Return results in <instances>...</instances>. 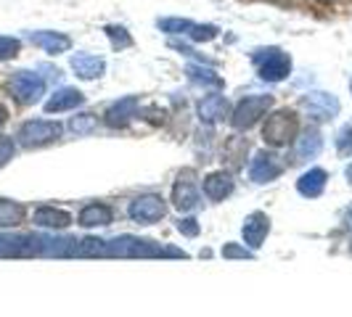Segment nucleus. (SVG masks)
<instances>
[{
    "label": "nucleus",
    "mask_w": 352,
    "mask_h": 317,
    "mask_svg": "<svg viewBox=\"0 0 352 317\" xmlns=\"http://www.w3.org/2000/svg\"><path fill=\"white\" fill-rule=\"evenodd\" d=\"M252 64L265 82H283L292 74V58L289 53L270 45V48H257L252 53Z\"/></svg>",
    "instance_id": "f257e3e1"
},
{
    "label": "nucleus",
    "mask_w": 352,
    "mask_h": 317,
    "mask_svg": "<svg viewBox=\"0 0 352 317\" xmlns=\"http://www.w3.org/2000/svg\"><path fill=\"white\" fill-rule=\"evenodd\" d=\"M297 132H300L297 114L289 111V108L273 111L263 124V138H265V143H270V145H289V143H294Z\"/></svg>",
    "instance_id": "f03ea898"
},
{
    "label": "nucleus",
    "mask_w": 352,
    "mask_h": 317,
    "mask_svg": "<svg viewBox=\"0 0 352 317\" xmlns=\"http://www.w3.org/2000/svg\"><path fill=\"white\" fill-rule=\"evenodd\" d=\"M64 127L58 122H51V119H30L19 127L16 138L24 148H40V145H48V143H56L61 138Z\"/></svg>",
    "instance_id": "7ed1b4c3"
},
{
    "label": "nucleus",
    "mask_w": 352,
    "mask_h": 317,
    "mask_svg": "<svg viewBox=\"0 0 352 317\" xmlns=\"http://www.w3.org/2000/svg\"><path fill=\"white\" fill-rule=\"evenodd\" d=\"M273 106V95H247L230 114V122L236 130H249L265 117V111Z\"/></svg>",
    "instance_id": "20e7f679"
},
{
    "label": "nucleus",
    "mask_w": 352,
    "mask_h": 317,
    "mask_svg": "<svg viewBox=\"0 0 352 317\" xmlns=\"http://www.w3.org/2000/svg\"><path fill=\"white\" fill-rule=\"evenodd\" d=\"M157 27L167 35L191 37L194 43H210V40L220 35V30L214 24H196L191 19H159Z\"/></svg>",
    "instance_id": "39448f33"
},
{
    "label": "nucleus",
    "mask_w": 352,
    "mask_h": 317,
    "mask_svg": "<svg viewBox=\"0 0 352 317\" xmlns=\"http://www.w3.org/2000/svg\"><path fill=\"white\" fill-rule=\"evenodd\" d=\"M8 90H11V95L16 98L19 104L32 106L45 95V80L37 71H16L8 80Z\"/></svg>",
    "instance_id": "423d86ee"
},
{
    "label": "nucleus",
    "mask_w": 352,
    "mask_h": 317,
    "mask_svg": "<svg viewBox=\"0 0 352 317\" xmlns=\"http://www.w3.org/2000/svg\"><path fill=\"white\" fill-rule=\"evenodd\" d=\"M300 108L313 119V122H329L339 114V101L331 93H323V90H313V93H305L300 98Z\"/></svg>",
    "instance_id": "0eeeda50"
},
{
    "label": "nucleus",
    "mask_w": 352,
    "mask_h": 317,
    "mask_svg": "<svg viewBox=\"0 0 352 317\" xmlns=\"http://www.w3.org/2000/svg\"><path fill=\"white\" fill-rule=\"evenodd\" d=\"M164 211H167L164 198H162V196H154V193L138 196V198L130 201V207H127L130 220L138 222V225H154V222H159V220L164 217Z\"/></svg>",
    "instance_id": "6e6552de"
},
{
    "label": "nucleus",
    "mask_w": 352,
    "mask_h": 317,
    "mask_svg": "<svg viewBox=\"0 0 352 317\" xmlns=\"http://www.w3.org/2000/svg\"><path fill=\"white\" fill-rule=\"evenodd\" d=\"M6 257H40V235L0 233V259Z\"/></svg>",
    "instance_id": "1a4fd4ad"
},
{
    "label": "nucleus",
    "mask_w": 352,
    "mask_h": 317,
    "mask_svg": "<svg viewBox=\"0 0 352 317\" xmlns=\"http://www.w3.org/2000/svg\"><path fill=\"white\" fill-rule=\"evenodd\" d=\"M283 172V161L273 151H257L249 164V180L252 183H273Z\"/></svg>",
    "instance_id": "9d476101"
},
{
    "label": "nucleus",
    "mask_w": 352,
    "mask_h": 317,
    "mask_svg": "<svg viewBox=\"0 0 352 317\" xmlns=\"http://www.w3.org/2000/svg\"><path fill=\"white\" fill-rule=\"evenodd\" d=\"M138 108H141V98L138 95H124V98L114 101V104L106 108L104 122L109 127H114V130L117 127H127V124L138 117Z\"/></svg>",
    "instance_id": "9b49d317"
},
{
    "label": "nucleus",
    "mask_w": 352,
    "mask_h": 317,
    "mask_svg": "<svg viewBox=\"0 0 352 317\" xmlns=\"http://www.w3.org/2000/svg\"><path fill=\"white\" fill-rule=\"evenodd\" d=\"M196 111H199V119L207 124H217V122H226L230 114V104L226 95H220V93H212V95H204L199 106H196Z\"/></svg>",
    "instance_id": "f8f14e48"
},
{
    "label": "nucleus",
    "mask_w": 352,
    "mask_h": 317,
    "mask_svg": "<svg viewBox=\"0 0 352 317\" xmlns=\"http://www.w3.org/2000/svg\"><path fill=\"white\" fill-rule=\"evenodd\" d=\"M173 204H175V209H180V211L194 209L196 204H199V191H196L194 172H191V169H186L183 175L177 177L175 188H173Z\"/></svg>",
    "instance_id": "ddd939ff"
},
{
    "label": "nucleus",
    "mask_w": 352,
    "mask_h": 317,
    "mask_svg": "<svg viewBox=\"0 0 352 317\" xmlns=\"http://www.w3.org/2000/svg\"><path fill=\"white\" fill-rule=\"evenodd\" d=\"M69 67L80 80H98V77H104L106 61L93 53H74L69 58Z\"/></svg>",
    "instance_id": "4468645a"
},
{
    "label": "nucleus",
    "mask_w": 352,
    "mask_h": 317,
    "mask_svg": "<svg viewBox=\"0 0 352 317\" xmlns=\"http://www.w3.org/2000/svg\"><path fill=\"white\" fill-rule=\"evenodd\" d=\"M30 43L37 45L40 51L58 56V53H67L72 48V37L64 32H51V30H40V32H30Z\"/></svg>",
    "instance_id": "2eb2a0df"
},
{
    "label": "nucleus",
    "mask_w": 352,
    "mask_h": 317,
    "mask_svg": "<svg viewBox=\"0 0 352 317\" xmlns=\"http://www.w3.org/2000/svg\"><path fill=\"white\" fill-rule=\"evenodd\" d=\"M323 148V138L318 130H305L300 138H294V151H292V164H302L307 158L320 154Z\"/></svg>",
    "instance_id": "dca6fc26"
},
{
    "label": "nucleus",
    "mask_w": 352,
    "mask_h": 317,
    "mask_svg": "<svg viewBox=\"0 0 352 317\" xmlns=\"http://www.w3.org/2000/svg\"><path fill=\"white\" fill-rule=\"evenodd\" d=\"M241 233H244V241H247L249 248H260L263 241L267 238V233H270V220H267V214H263V211L249 214L247 220H244Z\"/></svg>",
    "instance_id": "f3484780"
},
{
    "label": "nucleus",
    "mask_w": 352,
    "mask_h": 317,
    "mask_svg": "<svg viewBox=\"0 0 352 317\" xmlns=\"http://www.w3.org/2000/svg\"><path fill=\"white\" fill-rule=\"evenodd\" d=\"M85 104V95L77 88H58L51 98L45 101V114H61V111H72L77 106Z\"/></svg>",
    "instance_id": "a211bd4d"
},
{
    "label": "nucleus",
    "mask_w": 352,
    "mask_h": 317,
    "mask_svg": "<svg viewBox=\"0 0 352 317\" xmlns=\"http://www.w3.org/2000/svg\"><path fill=\"white\" fill-rule=\"evenodd\" d=\"M80 225L82 228H106V225H111L114 222V211L111 207H106V204H88L85 209L80 211Z\"/></svg>",
    "instance_id": "6ab92c4d"
},
{
    "label": "nucleus",
    "mask_w": 352,
    "mask_h": 317,
    "mask_svg": "<svg viewBox=\"0 0 352 317\" xmlns=\"http://www.w3.org/2000/svg\"><path fill=\"white\" fill-rule=\"evenodd\" d=\"M32 222L37 228H51V230H64L72 225V217L64 209H56V207H40L32 214Z\"/></svg>",
    "instance_id": "aec40b11"
},
{
    "label": "nucleus",
    "mask_w": 352,
    "mask_h": 317,
    "mask_svg": "<svg viewBox=\"0 0 352 317\" xmlns=\"http://www.w3.org/2000/svg\"><path fill=\"white\" fill-rule=\"evenodd\" d=\"M326 169H320V167H313L310 172H305V175L297 180V191L302 196H307V198H318V196L323 193V188H326Z\"/></svg>",
    "instance_id": "412c9836"
},
{
    "label": "nucleus",
    "mask_w": 352,
    "mask_h": 317,
    "mask_svg": "<svg viewBox=\"0 0 352 317\" xmlns=\"http://www.w3.org/2000/svg\"><path fill=\"white\" fill-rule=\"evenodd\" d=\"M230 191H233V177L228 172H212L204 180V196L212 201H223L226 196H230Z\"/></svg>",
    "instance_id": "4be33fe9"
},
{
    "label": "nucleus",
    "mask_w": 352,
    "mask_h": 317,
    "mask_svg": "<svg viewBox=\"0 0 352 317\" xmlns=\"http://www.w3.org/2000/svg\"><path fill=\"white\" fill-rule=\"evenodd\" d=\"M24 220V207L11 201V198H0V228H16Z\"/></svg>",
    "instance_id": "5701e85b"
},
{
    "label": "nucleus",
    "mask_w": 352,
    "mask_h": 317,
    "mask_svg": "<svg viewBox=\"0 0 352 317\" xmlns=\"http://www.w3.org/2000/svg\"><path fill=\"white\" fill-rule=\"evenodd\" d=\"M186 74H188V80H191V82L204 85V88H223V85H226V80H223L217 71L207 69V67H201V64H199V67H196V64L194 67H188Z\"/></svg>",
    "instance_id": "b1692460"
},
{
    "label": "nucleus",
    "mask_w": 352,
    "mask_h": 317,
    "mask_svg": "<svg viewBox=\"0 0 352 317\" xmlns=\"http://www.w3.org/2000/svg\"><path fill=\"white\" fill-rule=\"evenodd\" d=\"M96 127H98V119L93 114H77L69 119V130L74 135H90L96 132Z\"/></svg>",
    "instance_id": "393cba45"
},
{
    "label": "nucleus",
    "mask_w": 352,
    "mask_h": 317,
    "mask_svg": "<svg viewBox=\"0 0 352 317\" xmlns=\"http://www.w3.org/2000/svg\"><path fill=\"white\" fill-rule=\"evenodd\" d=\"M106 35L111 40V48H114V51H122V48H130V45H133L130 32H127L124 27H120V24H109V27H106Z\"/></svg>",
    "instance_id": "a878e982"
},
{
    "label": "nucleus",
    "mask_w": 352,
    "mask_h": 317,
    "mask_svg": "<svg viewBox=\"0 0 352 317\" xmlns=\"http://www.w3.org/2000/svg\"><path fill=\"white\" fill-rule=\"evenodd\" d=\"M336 151L339 156H352V122H347L336 132Z\"/></svg>",
    "instance_id": "bb28decb"
},
{
    "label": "nucleus",
    "mask_w": 352,
    "mask_h": 317,
    "mask_svg": "<svg viewBox=\"0 0 352 317\" xmlns=\"http://www.w3.org/2000/svg\"><path fill=\"white\" fill-rule=\"evenodd\" d=\"M19 51H21V40L0 35V61H11V58H16Z\"/></svg>",
    "instance_id": "cd10ccee"
},
{
    "label": "nucleus",
    "mask_w": 352,
    "mask_h": 317,
    "mask_svg": "<svg viewBox=\"0 0 352 317\" xmlns=\"http://www.w3.org/2000/svg\"><path fill=\"white\" fill-rule=\"evenodd\" d=\"M14 154H16V143H14V138H0V167H6L11 158H14Z\"/></svg>",
    "instance_id": "c85d7f7f"
},
{
    "label": "nucleus",
    "mask_w": 352,
    "mask_h": 317,
    "mask_svg": "<svg viewBox=\"0 0 352 317\" xmlns=\"http://www.w3.org/2000/svg\"><path fill=\"white\" fill-rule=\"evenodd\" d=\"M223 257H226V259H252V251L244 246H239V244H226Z\"/></svg>",
    "instance_id": "c756f323"
},
{
    "label": "nucleus",
    "mask_w": 352,
    "mask_h": 317,
    "mask_svg": "<svg viewBox=\"0 0 352 317\" xmlns=\"http://www.w3.org/2000/svg\"><path fill=\"white\" fill-rule=\"evenodd\" d=\"M177 230L183 233V235H188V238H196L201 228H199V222H196L194 217H186V220H177Z\"/></svg>",
    "instance_id": "7c9ffc66"
},
{
    "label": "nucleus",
    "mask_w": 352,
    "mask_h": 317,
    "mask_svg": "<svg viewBox=\"0 0 352 317\" xmlns=\"http://www.w3.org/2000/svg\"><path fill=\"white\" fill-rule=\"evenodd\" d=\"M6 119H8V108H6V106L0 104V127L6 124Z\"/></svg>",
    "instance_id": "2f4dec72"
},
{
    "label": "nucleus",
    "mask_w": 352,
    "mask_h": 317,
    "mask_svg": "<svg viewBox=\"0 0 352 317\" xmlns=\"http://www.w3.org/2000/svg\"><path fill=\"white\" fill-rule=\"evenodd\" d=\"M344 222H347V225L352 228V204L347 207V211H344Z\"/></svg>",
    "instance_id": "473e14b6"
},
{
    "label": "nucleus",
    "mask_w": 352,
    "mask_h": 317,
    "mask_svg": "<svg viewBox=\"0 0 352 317\" xmlns=\"http://www.w3.org/2000/svg\"><path fill=\"white\" fill-rule=\"evenodd\" d=\"M347 180H350V183H352V164H350V167H347Z\"/></svg>",
    "instance_id": "72a5a7b5"
},
{
    "label": "nucleus",
    "mask_w": 352,
    "mask_h": 317,
    "mask_svg": "<svg viewBox=\"0 0 352 317\" xmlns=\"http://www.w3.org/2000/svg\"><path fill=\"white\" fill-rule=\"evenodd\" d=\"M320 3H334V0H320Z\"/></svg>",
    "instance_id": "f704fd0d"
},
{
    "label": "nucleus",
    "mask_w": 352,
    "mask_h": 317,
    "mask_svg": "<svg viewBox=\"0 0 352 317\" xmlns=\"http://www.w3.org/2000/svg\"><path fill=\"white\" fill-rule=\"evenodd\" d=\"M350 88H352V85H350Z\"/></svg>",
    "instance_id": "c9c22d12"
}]
</instances>
